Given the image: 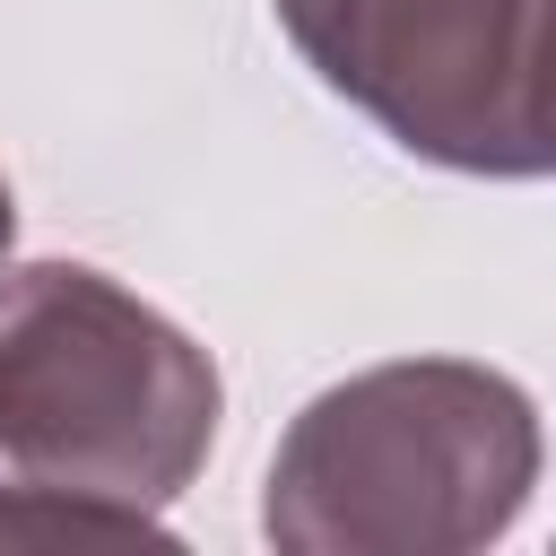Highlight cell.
Returning <instances> with one entry per match:
<instances>
[{"instance_id":"6","label":"cell","mask_w":556,"mask_h":556,"mask_svg":"<svg viewBox=\"0 0 556 556\" xmlns=\"http://www.w3.org/2000/svg\"><path fill=\"white\" fill-rule=\"evenodd\" d=\"M0 252H9V182H0Z\"/></svg>"},{"instance_id":"2","label":"cell","mask_w":556,"mask_h":556,"mask_svg":"<svg viewBox=\"0 0 556 556\" xmlns=\"http://www.w3.org/2000/svg\"><path fill=\"white\" fill-rule=\"evenodd\" d=\"M530 469V400L486 365L426 356L321 391L269 469L261 521L278 547H478L521 513Z\"/></svg>"},{"instance_id":"5","label":"cell","mask_w":556,"mask_h":556,"mask_svg":"<svg viewBox=\"0 0 556 556\" xmlns=\"http://www.w3.org/2000/svg\"><path fill=\"white\" fill-rule=\"evenodd\" d=\"M521 148H530V174H556V9L539 26V52H530V87H521Z\"/></svg>"},{"instance_id":"3","label":"cell","mask_w":556,"mask_h":556,"mask_svg":"<svg viewBox=\"0 0 556 556\" xmlns=\"http://www.w3.org/2000/svg\"><path fill=\"white\" fill-rule=\"evenodd\" d=\"M556 0H278L295 52L408 156L530 174L521 87Z\"/></svg>"},{"instance_id":"1","label":"cell","mask_w":556,"mask_h":556,"mask_svg":"<svg viewBox=\"0 0 556 556\" xmlns=\"http://www.w3.org/2000/svg\"><path fill=\"white\" fill-rule=\"evenodd\" d=\"M208 434L217 374L165 313L78 261L0 278V452L26 486L156 521Z\"/></svg>"},{"instance_id":"4","label":"cell","mask_w":556,"mask_h":556,"mask_svg":"<svg viewBox=\"0 0 556 556\" xmlns=\"http://www.w3.org/2000/svg\"><path fill=\"white\" fill-rule=\"evenodd\" d=\"M9 539H156V521L87 504V495H52V486H9L0 495V547Z\"/></svg>"}]
</instances>
